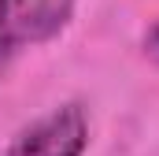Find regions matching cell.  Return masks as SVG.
<instances>
[{
    "label": "cell",
    "instance_id": "6da1fadb",
    "mask_svg": "<svg viewBox=\"0 0 159 156\" xmlns=\"http://www.w3.org/2000/svg\"><path fill=\"white\" fill-rule=\"evenodd\" d=\"M74 4L78 0H0V75H7L22 52L56 37L70 22Z\"/></svg>",
    "mask_w": 159,
    "mask_h": 156
},
{
    "label": "cell",
    "instance_id": "7a4b0ae2",
    "mask_svg": "<svg viewBox=\"0 0 159 156\" xmlns=\"http://www.w3.org/2000/svg\"><path fill=\"white\" fill-rule=\"evenodd\" d=\"M89 145V119L78 104L52 108L48 115L30 123L15 141L7 156H81Z\"/></svg>",
    "mask_w": 159,
    "mask_h": 156
},
{
    "label": "cell",
    "instance_id": "3957f363",
    "mask_svg": "<svg viewBox=\"0 0 159 156\" xmlns=\"http://www.w3.org/2000/svg\"><path fill=\"white\" fill-rule=\"evenodd\" d=\"M144 56L159 67V19L148 26V34H144Z\"/></svg>",
    "mask_w": 159,
    "mask_h": 156
}]
</instances>
